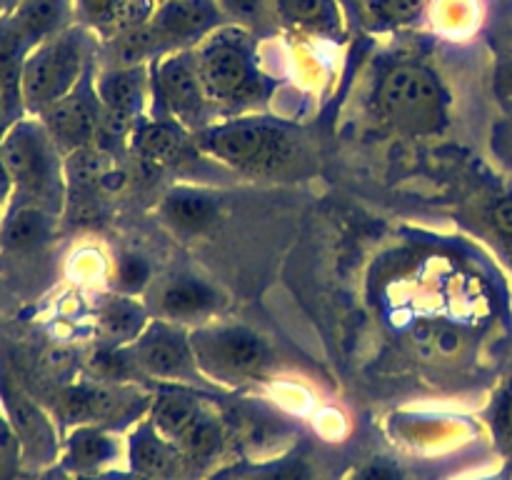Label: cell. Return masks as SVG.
Segmentation results:
<instances>
[{"label": "cell", "instance_id": "cell-27", "mask_svg": "<svg viewBox=\"0 0 512 480\" xmlns=\"http://www.w3.org/2000/svg\"><path fill=\"white\" fill-rule=\"evenodd\" d=\"M23 460V448L18 443V435L10 428L8 418L0 410V480H10Z\"/></svg>", "mask_w": 512, "mask_h": 480}, {"label": "cell", "instance_id": "cell-35", "mask_svg": "<svg viewBox=\"0 0 512 480\" xmlns=\"http://www.w3.org/2000/svg\"><path fill=\"white\" fill-rule=\"evenodd\" d=\"M505 425H508V430L512 433V395H510V400H508V405H505Z\"/></svg>", "mask_w": 512, "mask_h": 480}, {"label": "cell", "instance_id": "cell-16", "mask_svg": "<svg viewBox=\"0 0 512 480\" xmlns=\"http://www.w3.org/2000/svg\"><path fill=\"white\" fill-rule=\"evenodd\" d=\"M158 310L170 320H198L218 310L220 295L205 280L193 275H175L158 288L155 295Z\"/></svg>", "mask_w": 512, "mask_h": 480}, {"label": "cell", "instance_id": "cell-30", "mask_svg": "<svg viewBox=\"0 0 512 480\" xmlns=\"http://www.w3.org/2000/svg\"><path fill=\"white\" fill-rule=\"evenodd\" d=\"M120 0H75V13L90 25H108L115 20Z\"/></svg>", "mask_w": 512, "mask_h": 480}, {"label": "cell", "instance_id": "cell-36", "mask_svg": "<svg viewBox=\"0 0 512 480\" xmlns=\"http://www.w3.org/2000/svg\"><path fill=\"white\" fill-rule=\"evenodd\" d=\"M105 480H148V478H143V475H110V478H105Z\"/></svg>", "mask_w": 512, "mask_h": 480}, {"label": "cell", "instance_id": "cell-28", "mask_svg": "<svg viewBox=\"0 0 512 480\" xmlns=\"http://www.w3.org/2000/svg\"><path fill=\"white\" fill-rule=\"evenodd\" d=\"M423 0H368L370 15L380 23H405L420 10Z\"/></svg>", "mask_w": 512, "mask_h": 480}, {"label": "cell", "instance_id": "cell-19", "mask_svg": "<svg viewBox=\"0 0 512 480\" xmlns=\"http://www.w3.org/2000/svg\"><path fill=\"white\" fill-rule=\"evenodd\" d=\"M178 453L180 450L170 445L153 425L135 433V438L130 440V465H133V473L143 475L148 480L168 478L175 470Z\"/></svg>", "mask_w": 512, "mask_h": 480}, {"label": "cell", "instance_id": "cell-38", "mask_svg": "<svg viewBox=\"0 0 512 480\" xmlns=\"http://www.w3.org/2000/svg\"><path fill=\"white\" fill-rule=\"evenodd\" d=\"M510 255H512V238H510Z\"/></svg>", "mask_w": 512, "mask_h": 480}, {"label": "cell", "instance_id": "cell-5", "mask_svg": "<svg viewBox=\"0 0 512 480\" xmlns=\"http://www.w3.org/2000/svg\"><path fill=\"white\" fill-rule=\"evenodd\" d=\"M198 368L223 383H245L268 373L273 363L268 343L243 325L203 328L190 338Z\"/></svg>", "mask_w": 512, "mask_h": 480}, {"label": "cell", "instance_id": "cell-3", "mask_svg": "<svg viewBox=\"0 0 512 480\" xmlns=\"http://www.w3.org/2000/svg\"><path fill=\"white\" fill-rule=\"evenodd\" d=\"M195 55L210 103L243 105L263 95L265 83L255 68L253 45L245 30L218 28Z\"/></svg>", "mask_w": 512, "mask_h": 480}, {"label": "cell", "instance_id": "cell-25", "mask_svg": "<svg viewBox=\"0 0 512 480\" xmlns=\"http://www.w3.org/2000/svg\"><path fill=\"white\" fill-rule=\"evenodd\" d=\"M225 18L248 30H260L278 13V0H218Z\"/></svg>", "mask_w": 512, "mask_h": 480}, {"label": "cell", "instance_id": "cell-1", "mask_svg": "<svg viewBox=\"0 0 512 480\" xmlns=\"http://www.w3.org/2000/svg\"><path fill=\"white\" fill-rule=\"evenodd\" d=\"M58 145L43 120L20 118L0 138V158L10 180V195L55 213L63 195Z\"/></svg>", "mask_w": 512, "mask_h": 480}, {"label": "cell", "instance_id": "cell-22", "mask_svg": "<svg viewBox=\"0 0 512 480\" xmlns=\"http://www.w3.org/2000/svg\"><path fill=\"white\" fill-rule=\"evenodd\" d=\"M278 15L318 33H330L340 25V8L335 0H278Z\"/></svg>", "mask_w": 512, "mask_h": 480}, {"label": "cell", "instance_id": "cell-33", "mask_svg": "<svg viewBox=\"0 0 512 480\" xmlns=\"http://www.w3.org/2000/svg\"><path fill=\"white\" fill-rule=\"evenodd\" d=\"M498 88L512 98V58L505 60L498 70Z\"/></svg>", "mask_w": 512, "mask_h": 480}, {"label": "cell", "instance_id": "cell-6", "mask_svg": "<svg viewBox=\"0 0 512 480\" xmlns=\"http://www.w3.org/2000/svg\"><path fill=\"white\" fill-rule=\"evenodd\" d=\"M203 148L230 165L270 170L288 163L293 155V138L278 125L228 123L203 133Z\"/></svg>", "mask_w": 512, "mask_h": 480}, {"label": "cell", "instance_id": "cell-31", "mask_svg": "<svg viewBox=\"0 0 512 480\" xmlns=\"http://www.w3.org/2000/svg\"><path fill=\"white\" fill-rule=\"evenodd\" d=\"M353 480H403L400 470L385 460H373L355 473Z\"/></svg>", "mask_w": 512, "mask_h": 480}, {"label": "cell", "instance_id": "cell-15", "mask_svg": "<svg viewBox=\"0 0 512 480\" xmlns=\"http://www.w3.org/2000/svg\"><path fill=\"white\" fill-rule=\"evenodd\" d=\"M95 90L103 105V125L108 123L123 130L143 108L145 80L138 65H118L113 70H105Z\"/></svg>", "mask_w": 512, "mask_h": 480}, {"label": "cell", "instance_id": "cell-14", "mask_svg": "<svg viewBox=\"0 0 512 480\" xmlns=\"http://www.w3.org/2000/svg\"><path fill=\"white\" fill-rule=\"evenodd\" d=\"M73 15L75 0H20L13 10L3 13L0 18L23 40L25 48L33 50L43 40L70 28Z\"/></svg>", "mask_w": 512, "mask_h": 480}, {"label": "cell", "instance_id": "cell-18", "mask_svg": "<svg viewBox=\"0 0 512 480\" xmlns=\"http://www.w3.org/2000/svg\"><path fill=\"white\" fill-rule=\"evenodd\" d=\"M120 448L103 425H78L68 438V463L80 473H98L118 458Z\"/></svg>", "mask_w": 512, "mask_h": 480}, {"label": "cell", "instance_id": "cell-9", "mask_svg": "<svg viewBox=\"0 0 512 480\" xmlns=\"http://www.w3.org/2000/svg\"><path fill=\"white\" fill-rule=\"evenodd\" d=\"M223 20L228 18L218 0H163L148 20V30L158 50H188L210 38Z\"/></svg>", "mask_w": 512, "mask_h": 480}, {"label": "cell", "instance_id": "cell-13", "mask_svg": "<svg viewBox=\"0 0 512 480\" xmlns=\"http://www.w3.org/2000/svg\"><path fill=\"white\" fill-rule=\"evenodd\" d=\"M138 395L128 388H113V385H78L65 390L63 413L78 425H103L118 418H128L135 408Z\"/></svg>", "mask_w": 512, "mask_h": 480}, {"label": "cell", "instance_id": "cell-34", "mask_svg": "<svg viewBox=\"0 0 512 480\" xmlns=\"http://www.w3.org/2000/svg\"><path fill=\"white\" fill-rule=\"evenodd\" d=\"M8 195H10V180H8V173H5L3 158H0V200H8Z\"/></svg>", "mask_w": 512, "mask_h": 480}, {"label": "cell", "instance_id": "cell-2", "mask_svg": "<svg viewBox=\"0 0 512 480\" xmlns=\"http://www.w3.org/2000/svg\"><path fill=\"white\" fill-rule=\"evenodd\" d=\"M90 38L80 25L60 30L28 53L20 75V98L28 113L40 115L70 93L88 73Z\"/></svg>", "mask_w": 512, "mask_h": 480}, {"label": "cell", "instance_id": "cell-4", "mask_svg": "<svg viewBox=\"0 0 512 480\" xmlns=\"http://www.w3.org/2000/svg\"><path fill=\"white\" fill-rule=\"evenodd\" d=\"M378 108L393 128L410 135H430L445 125L448 95L438 75L428 68L398 65L380 85Z\"/></svg>", "mask_w": 512, "mask_h": 480}, {"label": "cell", "instance_id": "cell-10", "mask_svg": "<svg viewBox=\"0 0 512 480\" xmlns=\"http://www.w3.org/2000/svg\"><path fill=\"white\" fill-rule=\"evenodd\" d=\"M40 118L60 150L88 148L103 128V105L88 73L65 98L43 110Z\"/></svg>", "mask_w": 512, "mask_h": 480}, {"label": "cell", "instance_id": "cell-24", "mask_svg": "<svg viewBox=\"0 0 512 480\" xmlns=\"http://www.w3.org/2000/svg\"><path fill=\"white\" fill-rule=\"evenodd\" d=\"M180 148L178 130L165 123L148 125L138 135V150L145 163L150 165H168Z\"/></svg>", "mask_w": 512, "mask_h": 480}, {"label": "cell", "instance_id": "cell-23", "mask_svg": "<svg viewBox=\"0 0 512 480\" xmlns=\"http://www.w3.org/2000/svg\"><path fill=\"white\" fill-rule=\"evenodd\" d=\"M415 353L425 360H453L463 353L465 338L460 330L450 328L445 323H423L413 333Z\"/></svg>", "mask_w": 512, "mask_h": 480}, {"label": "cell", "instance_id": "cell-11", "mask_svg": "<svg viewBox=\"0 0 512 480\" xmlns=\"http://www.w3.org/2000/svg\"><path fill=\"white\" fill-rule=\"evenodd\" d=\"M155 93L178 120L198 125L205 118L208 93L193 50H170L155 65Z\"/></svg>", "mask_w": 512, "mask_h": 480}, {"label": "cell", "instance_id": "cell-32", "mask_svg": "<svg viewBox=\"0 0 512 480\" xmlns=\"http://www.w3.org/2000/svg\"><path fill=\"white\" fill-rule=\"evenodd\" d=\"M493 218H495V225L512 238V200H503V203L495 208Z\"/></svg>", "mask_w": 512, "mask_h": 480}, {"label": "cell", "instance_id": "cell-20", "mask_svg": "<svg viewBox=\"0 0 512 480\" xmlns=\"http://www.w3.org/2000/svg\"><path fill=\"white\" fill-rule=\"evenodd\" d=\"M163 215L173 228L183 230V233H195L203 230L205 225L213 223L215 205L208 195L195 193V190H175L165 198Z\"/></svg>", "mask_w": 512, "mask_h": 480}, {"label": "cell", "instance_id": "cell-21", "mask_svg": "<svg viewBox=\"0 0 512 480\" xmlns=\"http://www.w3.org/2000/svg\"><path fill=\"white\" fill-rule=\"evenodd\" d=\"M145 320L148 318H145L143 305H138L128 295H118V298L108 300V305L103 308V315H100L103 333L110 340H115V343H133L148 328Z\"/></svg>", "mask_w": 512, "mask_h": 480}, {"label": "cell", "instance_id": "cell-7", "mask_svg": "<svg viewBox=\"0 0 512 480\" xmlns=\"http://www.w3.org/2000/svg\"><path fill=\"white\" fill-rule=\"evenodd\" d=\"M150 425L183 453L205 455L218 445L220 425L203 403L183 390H165L153 400Z\"/></svg>", "mask_w": 512, "mask_h": 480}, {"label": "cell", "instance_id": "cell-29", "mask_svg": "<svg viewBox=\"0 0 512 480\" xmlns=\"http://www.w3.org/2000/svg\"><path fill=\"white\" fill-rule=\"evenodd\" d=\"M250 480H315V473L308 460L290 458L258 470Z\"/></svg>", "mask_w": 512, "mask_h": 480}, {"label": "cell", "instance_id": "cell-8", "mask_svg": "<svg viewBox=\"0 0 512 480\" xmlns=\"http://www.w3.org/2000/svg\"><path fill=\"white\" fill-rule=\"evenodd\" d=\"M135 370L160 380H193L200 373L193 345L168 323L148 325L128 348Z\"/></svg>", "mask_w": 512, "mask_h": 480}, {"label": "cell", "instance_id": "cell-12", "mask_svg": "<svg viewBox=\"0 0 512 480\" xmlns=\"http://www.w3.org/2000/svg\"><path fill=\"white\" fill-rule=\"evenodd\" d=\"M0 410L8 418L13 433L18 435L23 460L50 463L55 458L58 443H55L53 423L10 373H0Z\"/></svg>", "mask_w": 512, "mask_h": 480}, {"label": "cell", "instance_id": "cell-17", "mask_svg": "<svg viewBox=\"0 0 512 480\" xmlns=\"http://www.w3.org/2000/svg\"><path fill=\"white\" fill-rule=\"evenodd\" d=\"M50 210L40 205L13 200L0 218V253H28L45 243L50 235Z\"/></svg>", "mask_w": 512, "mask_h": 480}, {"label": "cell", "instance_id": "cell-37", "mask_svg": "<svg viewBox=\"0 0 512 480\" xmlns=\"http://www.w3.org/2000/svg\"><path fill=\"white\" fill-rule=\"evenodd\" d=\"M18 3L20 0H0V13H8V10H13Z\"/></svg>", "mask_w": 512, "mask_h": 480}, {"label": "cell", "instance_id": "cell-26", "mask_svg": "<svg viewBox=\"0 0 512 480\" xmlns=\"http://www.w3.org/2000/svg\"><path fill=\"white\" fill-rule=\"evenodd\" d=\"M115 278H118V285L120 290H123L125 295H133V293H140V290L148 285L150 280V265L145 263L140 255H123V258L118 260V270H115Z\"/></svg>", "mask_w": 512, "mask_h": 480}]
</instances>
